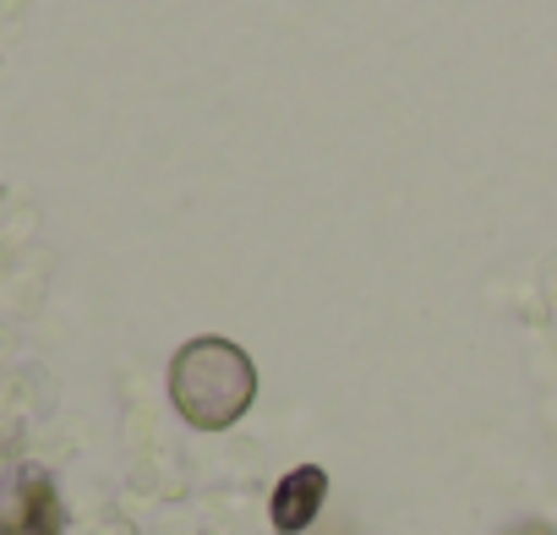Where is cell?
Instances as JSON below:
<instances>
[{
  "label": "cell",
  "mask_w": 557,
  "mask_h": 535,
  "mask_svg": "<svg viewBox=\"0 0 557 535\" xmlns=\"http://www.w3.org/2000/svg\"><path fill=\"white\" fill-rule=\"evenodd\" d=\"M257 399V366L235 339H186L170 361V405L197 432L235 426Z\"/></svg>",
  "instance_id": "cell-1"
},
{
  "label": "cell",
  "mask_w": 557,
  "mask_h": 535,
  "mask_svg": "<svg viewBox=\"0 0 557 535\" xmlns=\"http://www.w3.org/2000/svg\"><path fill=\"white\" fill-rule=\"evenodd\" d=\"M329 502V470L323 464H296L290 475H278L273 497H268V519L278 535H301Z\"/></svg>",
  "instance_id": "cell-2"
},
{
  "label": "cell",
  "mask_w": 557,
  "mask_h": 535,
  "mask_svg": "<svg viewBox=\"0 0 557 535\" xmlns=\"http://www.w3.org/2000/svg\"><path fill=\"white\" fill-rule=\"evenodd\" d=\"M503 535H557V530H552L546 519H519V524H508Z\"/></svg>",
  "instance_id": "cell-4"
},
{
  "label": "cell",
  "mask_w": 557,
  "mask_h": 535,
  "mask_svg": "<svg viewBox=\"0 0 557 535\" xmlns=\"http://www.w3.org/2000/svg\"><path fill=\"white\" fill-rule=\"evenodd\" d=\"M66 530V513H61V492L50 475L28 470L0 513V535H61Z\"/></svg>",
  "instance_id": "cell-3"
}]
</instances>
